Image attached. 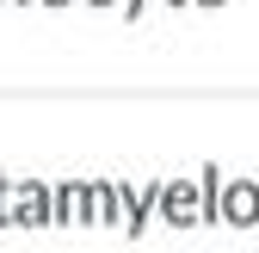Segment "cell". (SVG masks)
Returning a JSON list of instances; mask_svg holds the SVG:
<instances>
[{
	"label": "cell",
	"instance_id": "cell-4",
	"mask_svg": "<svg viewBox=\"0 0 259 253\" xmlns=\"http://www.w3.org/2000/svg\"><path fill=\"white\" fill-rule=\"evenodd\" d=\"M216 223L222 229H253L259 223V185L253 179H222L216 185Z\"/></svg>",
	"mask_w": 259,
	"mask_h": 253
},
{
	"label": "cell",
	"instance_id": "cell-1",
	"mask_svg": "<svg viewBox=\"0 0 259 253\" xmlns=\"http://www.w3.org/2000/svg\"><path fill=\"white\" fill-rule=\"evenodd\" d=\"M56 229H123V185L117 179L56 185Z\"/></svg>",
	"mask_w": 259,
	"mask_h": 253
},
{
	"label": "cell",
	"instance_id": "cell-5",
	"mask_svg": "<svg viewBox=\"0 0 259 253\" xmlns=\"http://www.w3.org/2000/svg\"><path fill=\"white\" fill-rule=\"evenodd\" d=\"M160 210V185H123V235H142L148 229V216Z\"/></svg>",
	"mask_w": 259,
	"mask_h": 253
},
{
	"label": "cell",
	"instance_id": "cell-7",
	"mask_svg": "<svg viewBox=\"0 0 259 253\" xmlns=\"http://www.w3.org/2000/svg\"><path fill=\"white\" fill-rule=\"evenodd\" d=\"M37 7H74V0H37Z\"/></svg>",
	"mask_w": 259,
	"mask_h": 253
},
{
	"label": "cell",
	"instance_id": "cell-8",
	"mask_svg": "<svg viewBox=\"0 0 259 253\" xmlns=\"http://www.w3.org/2000/svg\"><path fill=\"white\" fill-rule=\"evenodd\" d=\"M191 7H222V0H191Z\"/></svg>",
	"mask_w": 259,
	"mask_h": 253
},
{
	"label": "cell",
	"instance_id": "cell-3",
	"mask_svg": "<svg viewBox=\"0 0 259 253\" xmlns=\"http://www.w3.org/2000/svg\"><path fill=\"white\" fill-rule=\"evenodd\" d=\"M216 185H222L216 167H204V179H167L160 185V216H167L173 229L216 223Z\"/></svg>",
	"mask_w": 259,
	"mask_h": 253
},
{
	"label": "cell",
	"instance_id": "cell-2",
	"mask_svg": "<svg viewBox=\"0 0 259 253\" xmlns=\"http://www.w3.org/2000/svg\"><path fill=\"white\" fill-rule=\"evenodd\" d=\"M50 223H56V185L7 179L0 167V229H50Z\"/></svg>",
	"mask_w": 259,
	"mask_h": 253
},
{
	"label": "cell",
	"instance_id": "cell-6",
	"mask_svg": "<svg viewBox=\"0 0 259 253\" xmlns=\"http://www.w3.org/2000/svg\"><path fill=\"white\" fill-rule=\"evenodd\" d=\"M87 7H117V13H123V7H130V0H87Z\"/></svg>",
	"mask_w": 259,
	"mask_h": 253
},
{
	"label": "cell",
	"instance_id": "cell-9",
	"mask_svg": "<svg viewBox=\"0 0 259 253\" xmlns=\"http://www.w3.org/2000/svg\"><path fill=\"white\" fill-rule=\"evenodd\" d=\"M167 7H191V0H167Z\"/></svg>",
	"mask_w": 259,
	"mask_h": 253
},
{
	"label": "cell",
	"instance_id": "cell-10",
	"mask_svg": "<svg viewBox=\"0 0 259 253\" xmlns=\"http://www.w3.org/2000/svg\"><path fill=\"white\" fill-rule=\"evenodd\" d=\"M0 7H7V0H0ZM13 7H25V0H13Z\"/></svg>",
	"mask_w": 259,
	"mask_h": 253
}]
</instances>
